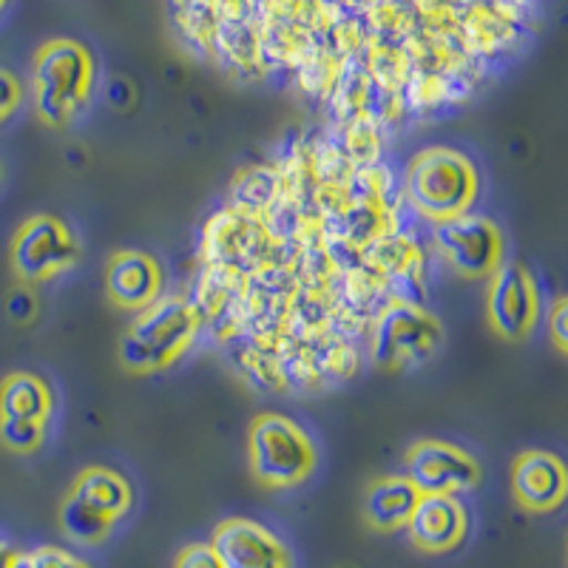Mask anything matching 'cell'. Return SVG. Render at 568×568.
<instances>
[{
  "mask_svg": "<svg viewBox=\"0 0 568 568\" xmlns=\"http://www.w3.org/2000/svg\"><path fill=\"white\" fill-rule=\"evenodd\" d=\"M94 85V58L83 43L54 38L34 54V109L45 125H65L85 105Z\"/></svg>",
  "mask_w": 568,
  "mask_h": 568,
  "instance_id": "6da1fadb",
  "label": "cell"
},
{
  "mask_svg": "<svg viewBox=\"0 0 568 568\" xmlns=\"http://www.w3.org/2000/svg\"><path fill=\"white\" fill-rule=\"evenodd\" d=\"M200 318L185 298H160L149 304L125 329L120 358L134 373H154L174 364L194 338Z\"/></svg>",
  "mask_w": 568,
  "mask_h": 568,
  "instance_id": "7a4b0ae2",
  "label": "cell"
},
{
  "mask_svg": "<svg viewBox=\"0 0 568 568\" xmlns=\"http://www.w3.org/2000/svg\"><path fill=\"white\" fill-rule=\"evenodd\" d=\"M407 196L418 213L435 225L466 213L478 196V174L471 162L453 149L420 151L407 171Z\"/></svg>",
  "mask_w": 568,
  "mask_h": 568,
  "instance_id": "3957f363",
  "label": "cell"
},
{
  "mask_svg": "<svg viewBox=\"0 0 568 568\" xmlns=\"http://www.w3.org/2000/svg\"><path fill=\"white\" fill-rule=\"evenodd\" d=\"M247 455L256 480L273 489L302 484L316 466V449L296 420L284 415H258L247 435Z\"/></svg>",
  "mask_w": 568,
  "mask_h": 568,
  "instance_id": "277c9868",
  "label": "cell"
},
{
  "mask_svg": "<svg viewBox=\"0 0 568 568\" xmlns=\"http://www.w3.org/2000/svg\"><path fill=\"white\" fill-rule=\"evenodd\" d=\"M78 262V242L54 216H32L12 242V267L23 282H43Z\"/></svg>",
  "mask_w": 568,
  "mask_h": 568,
  "instance_id": "5b68a950",
  "label": "cell"
},
{
  "mask_svg": "<svg viewBox=\"0 0 568 568\" xmlns=\"http://www.w3.org/2000/svg\"><path fill=\"white\" fill-rule=\"evenodd\" d=\"M435 245L440 256L464 276H491L500 267L504 236L484 216L460 213L455 220L435 225Z\"/></svg>",
  "mask_w": 568,
  "mask_h": 568,
  "instance_id": "8992f818",
  "label": "cell"
},
{
  "mask_svg": "<svg viewBox=\"0 0 568 568\" xmlns=\"http://www.w3.org/2000/svg\"><path fill=\"white\" fill-rule=\"evenodd\" d=\"M407 480L418 495H458L478 484V460L444 440H418L407 453Z\"/></svg>",
  "mask_w": 568,
  "mask_h": 568,
  "instance_id": "52a82bcc",
  "label": "cell"
},
{
  "mask_svg": "<svg viewBox=\"0 0 568 568\" xmlns=\"http://www.w3.org/2000/svg\"><path fill=\"white\" fill-rule=\"evenodd\" d=\"M207 546L222 568H291L284 542L247 517H231L216 526Z\"/></svg>",
  "mask_w": 568,
  "mask_h": 568,
  "instance_id": "ba28073f",
  "label": "cell"
},
{
  "mask_svg": "<svg viewBox=\"0 0 568 568\" xmlns=\"http://www.w3.org/2000/svg\"><path fill=\"white\" fill-rule=\"evenodd\" d=\"M486 311H489L495 333H500L509 342L529 336L531 324L537 318V291L524 265L509 262V265H500L491 273Z\"/></svg>",
  "mask_w": 568,
  "mask_h": 568,
  "instance_id": "9c48e42d",
  "label": "cell"
},
{
  "mask_svg": "<svg viewBox=\"0 0 568 568\" xmlns=\"http://www.w3.org/2000/svg\"><path fill=\"white\" fill-rule=\"evenodd\" d=\"M407 531L420 551L440 555L464 540L466 511L455 495H420L407 520Z\"/></svg>",
  "mask_w": 568,
  "mask_h": 568,
  "instance_id": "30bf717a",
  "label": "cell"
},
{
  "mask_svg": "<svg viewBox=\"0 0 568 568\" xmlns=\"http://www.w3.org/2000/svg\"><path fill=\"white\" fill-rule=\"evenodd\" d=\"M511 491L529 511H551L566 497V466L557 455L531 449L517 455L511 466Z\"/></svg>",
  "mask_w": 568,
  "mask_h": 568,
  "instance_id": "8fae6325",
  "label": "cell"
},
{
  "mask_svg": "<svg viewBox=\"0 0 568 568\" xmlns=\"http://www.w3.org/2000/svg\"><path fill=\"white\" fill-rule=\"evenodd\" d=\"M162 273L156 262L145 253L123 251L116 253L105 267V291L111 302L125 311H145L160 296Z\"/></svg>",
  "mask_w": 568,
  "mask_h": 568,
  "instance_id": "7c38bea8",
  "label": "cell"
},
{
  "mask_svg": "<svg viewBox=\"0 0 568 568\" xmlns=\"http://www.w3.org/2000/svg\"><path fill=\"white\" fill-rule=\"evenodd\" d=\"M438 338V322L413 307H395L378 324L375 336V355L378 362L395 364L400 358H413L415 353L433 349Z\"/></svg>",
  "mask_w": 568,
  "mask_h": 568,
  "instance_id": "4fadbf2b",
  "label": "cell"
},
{
  "mask_svg": "<svg viewBox=\"0 0 568 568\" xmlns=\"http://www.w3.org/2000/svg\"><path fill=\"white\" fill-rule=\"evenodd\" d=\"M69 500L114 529L116 520L134 504V491H131L129 480L123 475H116L114 469L91 466V469L78 475L69 491Z\"/></svg>",
  "mask_w": 568,
  "mask_h": 568,
  "instance_id": "5bb4252c",
  "label": "cell"
},
{
  "mask_svg": "<svg viewBox=\"0 0 568 568\" xmlns=\"http://www.w3.org/2000/svg\"><path fill=\"white\" fill-rule=\"evenodd\" d=\"M418 497V489L407 478L375 480L364 495V520L378 531L404 529Z\"/></svg>",
  "mask_w": 568,
  "mask_h": 568,
  "instance_id": "9a60e30c",
  "label": "cell"
},
{
  "mask_svg": "<svg viewBox=\"0 0 568 568\" xmlns=\"http://www.w3.org/2000/svg\"><path fill=\"white\" fill-rule=\"evenodd\" d=\"M52 413V393L32 373H12L0 384V418L45 424Z\"/></svg>",
  "mask_w": 568,
  "mask_h": 568,
  "instance_id": "2e32d148",
  "label": "cell"
},
{
  "mask_svg": "<svg viewBox=\"0 0 568 568\" xmlns=\"http://www.w3.org/2000/svg\"><path fill=\"white\" fill-rule=\"evenodd\" d=\"M0 444L18 455L34 453L43 444V424H38V420L0 418Z\"/></svg>",
  "mask_w": 568,
  "mask_h": 568,
  "instance_id": "e0dca14e",
  "label": "cell"
},
{
  "mask_svg": "<svg viewBox=\"0 0 568 568\" xmlns=\"http://www.w3.org/2000/svg\"><path fill=\"white\" fill-rule=\"evenodd\" d=\"M29 562H32V568H91L78 555L58 549V546H40V549L29 551Z\"/></svg>",
  "mask_w": 568,
  "mask_h": 568,
  "instance_id": "ac0fdd59",
  "label": "cell"
},
{
  "mask_svg": "<svg viewBox=\"0 0 568 568\" xmlns=\"http://www.w3.org/2000/svg\"><path fill=\"white\" fill-rule=\"evenodd\" d=\"M20 105V83L12 71L0 69V123L14 114Z\"/></svg>",
  "mask_w": 568,
  "mask_h": 568,
  "instance_id": "d6986e66",
  "label": "cell"
},
{
  "mask_svg": "<svg viewBox=\"0 0 568 568\" xmlns=\"http://www.w3.org/2000/svg\"><path fill=\"white\" fill-rule=\"evenodd\" d=\"M176 568H222L216 555H213L211 546L205 542H194V546H187L182 549V555L176 557Z\"/></svg>",
  "mask_w": 568,
  "mask_h": 568,
  "instance_id": "ffe728a7",
  "label": "cell"
},
{
  "mask_svg": "<svg viewBox=\"0 0 568 568\" xmlns=\"http://www.w3.org/2000/svg\"><path fill=\"white\" fill-rule=\"evenodd\" d=\"M7 311L14 322H29L34 316V296L29 291H14L7 302Z\"/></svg>",
  "mask_w": 568,
  "mask_h": 568,
  "instance_id": "44dd1931",
  "label": "cell"
},
{
  "mask_svg": "<svg viewBox=\"0 0 568 568\" xmlns=\"http://www.w3.org/2000/svg\"><path fill=\"white\" fill-rule=\"evenodd\" d=\"M549 329H551V338H555V344L560 349L568 347V311H566V302H557L555 311H551V318H549Z\"/></svg>",
  "mask_w": 568,
  "mask_h": 568,
  "instance_id": "7402d4cb",
  "label": "cell"
},
{
  "mask_svg": "<svg viewBox=\"0 0 568 568\" xmlns=\"http://www.w3.org/2000/svg\"><path fill=\"white\" fill-rule=\"evenodd\" d=\"M9 568H32V562H29V555H18V551H14L12 560H9Z\"/></svg>",
  "mask_w": 568,
  "mask_h": 568,
  "instance_id": "603a6c76",
  "label": "cell"
},
{
  "mask_svg": "<svg viewBox=\"0 0 568 568\" xmlns=\"http://www.w3.org/2000/svg\"><path fill=\"white\" fill-rule=\"evenodd\" d=\"M12 555H14V551L9 549V546H3V542H0V568H9V560H12Z\"/></svg>",
  "mask_w": 568,
  "mask_h": 568,
  "instance_id": "cb8c5ba5",
  "label": "cell"
},
{
  "mask_svg": "<svg viewBox=\"0 0 568 568\" xmlns=\"http://www.w3.org/2000/svg\"><path fill=\"white\" fill-rule=\"evenodd\" d=\"M3 7H7V0H0V9H3Z\"/></svg>",
  "mask_w": 568,
  "mask_h": 568,
  "instance_id": "d4e9b609",
  "label": "cell"
}]
</instances>
